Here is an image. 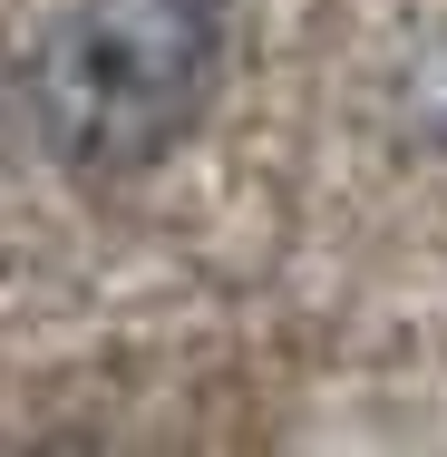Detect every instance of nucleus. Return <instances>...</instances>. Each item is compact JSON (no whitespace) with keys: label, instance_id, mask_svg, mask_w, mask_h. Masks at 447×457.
<instances>
[{"label":"nucleus","instance_id":"1","mask_svg":"<svg viewBox=\"0 0 447 457\" xmlns=\"http://www.w3.org/2000/svg\"><path fill=\"white\" fill-rule=\"evenodd\" d=\"M224 79V10L214 0H79L39 59H29V117L49 156L127 176L156 166Z\"/></svg>","mask_w":447,"mask_h":457}]
</instances>
